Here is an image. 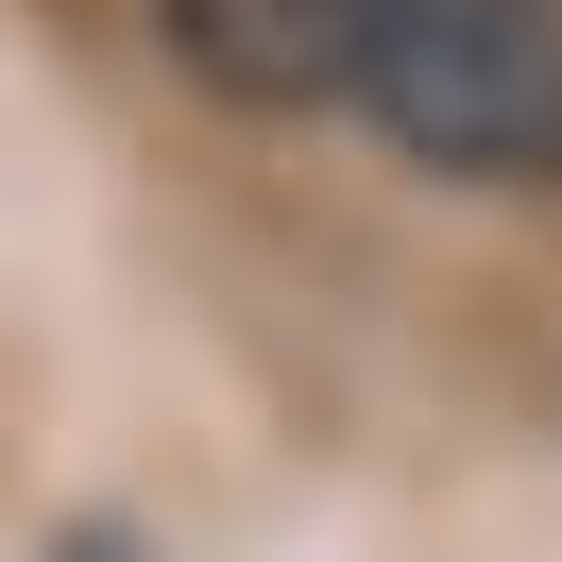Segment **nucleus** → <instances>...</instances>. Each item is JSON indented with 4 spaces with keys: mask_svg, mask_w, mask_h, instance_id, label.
I'll use <instances>...</instances> for the list:
<instances>
[{
    "mask_svg": "<svg viewBox=\"0 0 562 562\" xmlns=\"http://www.w3.org/2000/svg\"><path fill=\"white\" fill-rule=\"evenodd\" d=\"M443 188L562 171V0H358V103Z\"/></svg>",
    "mask_w": 562,
    "mask_h": 562,
    "instance_id": "f257e3e1",
    "label": "nucleus"
},
{
    "mask_svg": "<svg viewBox=\"0 0 562 562\" xmlns=\"http://www.w3.org/2000/svg\"><path fill=\"white\" fill-rule=\"evenodd\" d=\"M154 52L205 103H239V120L358 103V0H154Z\"/></svg>",
    "mask_w": 562,
    "mask_h": 562,
    "instance_id": "f03ea898",
    "label": "nucleus"
}]
</instances>
